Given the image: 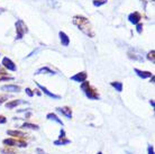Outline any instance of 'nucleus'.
Segmentation results:
<instances>
[{"label": "nucleus", "mask_w": 155, "mask_h": 154, "mask_svg": "<svg viewBox=\"0 0 155 154\" xmlns=\"http://www.w3.org/2000/svg\"><path fill=\"white\" fill-rule=\"evenodd\" d=\"M36 154H48V153L45 152L42 147H36Z\"/></svg>", "instance_id": "cd10ccee"}, {"label": "nucleus", "mask_w": 155, "mask_h": 154, "mask_svg": "<svg viewBox=\"0 0 155 154\" xmlns=\"http://www.w3.org/2000/svg\"><path fill=\"white\" fill-rule=\"evenodd\" d=\"M15 80V78L12 75H0V82H7V81Z\"/></svg>", "instance_id": "b1692460"}, {"label": "nucleus", "mask_w": 155, "mask_h": 154, "mask_svg": "<svg viewBox=\"0 0 155 154\" xmlns=\"http://www.w3.org/2000/svg\"><path fill=\"white\" fill-rule=\"evenodd\" d=\"M55 110H56L58 114H61L62 116L66 117L68 119H72V117H73V110H72V108L69 107V106L56 107V108H55Z\"/></svg>", "instance_id": "423d86ee"}, {"label": "nucleus", "mask_w": 155, "mask_h": 154, "mask_svg": "<svg viewBox=\"0 0 155 154\" xmlns=\"http://www.w3.org/2000/svg\"><path fill=\"white\" fill-rule=\"evenodd\" d=\"M128 55V59H130V60H134V61H138V62H143L144 59L140 56V55H137L135 53H132V52H128L127 53Z\"/></svg>", "instance_id": "412c9836"}, {"label": "nucleus", "mask_w": 155, "mask_h": 154, "mask_svg": "<svg viewBox=\"0 0 155 154\" xmlns=\"http://www.w3.org/2000/svg\"><path fill=\"white\" fill-rule=\"evenodd\" d=\"M140 20H142V15H140V12H133L128 15V22H129L130 24H133V25H137L138 23H140Z\"/></svg>", "instance_id": "9b49d317"}, {"label": "nucleus", "mask_w": 155, "mask_h": 154, "mask_svg": "<svg viewBox=\"0 0 155 154\" xmlns=\"http://www.w3.org/2000/svg\"><path fill=\"white\" fill-rule=\"evenodd\" d=\"M24 104H28L26 100H23V99H15V100H8L7 102H5V107L7 109H14L17 106L19 105H24Z\"/></svg>", "instance_id": "9d476101"}, {"label": "nucleus", "mask_w": 155, "mask_h": 154, "mask_svg": "<svg viewBox=\"0 0 155 154\" xmlns=\"http://www.w3.org/2000/svg\"><path fill=\"white\" fill-rule=\"evenodd\" d=\"M80 88L89 100H100V93L98 91V89L93 87L88 80L80 83Z\"/></svg>", "instance_id": "f03ea898"}, {"label": "nucleus", "mask_w": 155, "mask_h": 154, "mask_svg": "<svg viewBox=\"0 0 155 154\" xmlns=\"http://www.w3.org/2000/svg\"><path fill=\"white\" fill-rule=\"evenodd\" d=\"M71 144V139L68 137H58V139L53 141V145L55 146H63V145H68Z\"/></svg>", "instance_id": "f3484780"}, {"label": "nucleus", "mask_w": 155, "mask_h": 154, "mask_svg": "<svg viewBox=\"0 0 155 154\" xmlns=\"http://www.w3.org/2000/svg\"><path fill=\"white\" fill-rule=\"evenodd\" d=\"M7 135L10 136V137H14V139H25L28 136L27 133H25L23 131H17V129H8Z\"/></svg>", "instance_id": "6e6552de"}, {"label": "nucleus", "mask_w": 155, "mask_h": 154, "mask_svg": "<svg viewBox=\"0 0 155 154\" xmlns=\"http://www.w3.org/2000/svg\"><path fill=\"white\" fill-rule=\"evenodd\" d=\"M134 72L140 79H148V78H151L153 75V73H152L151 71H144V70H140L138 68H134Z\"/></svg>", "instance_id": "2eb2a0df"}, {"label": "nucleus", "mask_w": 155, "mask_h": 154, "mask_svg": "<svg viewBox=\"0 0 155 154\" xmlns=\"http://www.w3.org/2000/svg\"><path fill=\"white\" fill-rule=\"evenodd\" d=\"M87 79H88V73H87L85 71L78 72V73H75L74 75L70 77V80L74 81V82H78V83H82V82L87 81Z\"/></svg>", "instance_id": "1a4fd4ad"}, {"label": "nucleus", "mask_w": 155, "mask_h": 154, "mask_svg": "<svg viewBox=\"0 0 155 154\" xmlns=\"http://www.w3.org/2000/svg\"><path fill=\"white\" fill-rule=\"evenodd\" d=\"M1 90L4 91H7V92H14V93H18L21 91V87L17 85H5L1 87Z\"/></svg>", "instance_id": "f8f14e48"}, {"label": "nucleus", "mask_w": 155, "mask_h": 154, "mask_svg": "<svg viewBox=\"0 0 155 154\" xmlns=\"http://www.w3.org/2000/svg\"><path fill=\"white\" fill-rule=\"evenodd\" d=\"M150 79H151V80H150V82H151V83H154V81H155V75H154V74H153Z\"/></svg>", "instance_id": "f704fd0d"}, {"label": "nucleus", "mask_w": 155, "mask_h": 154, "mask_svg": "<svg viewBox=\"0 0 155 154\" xmlns=\"http://www.w3.org/2000/svg\"><path fill=\"white\" fill-rule=\"evenodd\" d=\"M0 75H8L7 71H6V70L0 69Z\"/></svg>", "instance_id": "2f4dec72"}, {"label": "nucleus", "mask_w": 155, "mask_h": 154, "mask_svg": "<svg viewBox=\"0 0 155 154\" xmlns=\"http://www.w3.org/2000/svg\"><path fill=\"white\" fill-rule=\"evenodd\" d=\"M6 123H7V118H6L4 115H0V125L6 124Z\"/></svg>", "instance_id": "c756f323"}, {"label": "nucleus", "mask_w": 155, "mask_h": 154, "mask_svg": "<svg viewBox=\"0 0 155 154\" xmlns=\"http://www.w3.org/2000/svg\"><path fill=\"white\" fill-rule=\"evenodd\" d=\"M8 101V96L7 95H0V106L4 105L5 102Z\"/></svg>", "instance_id": "a878e982"}, {"label": "nucleus", "mask_w": 155, "mask_h": 154, "mask_svg": "<svg viewBox=\"0 0 155 154\" xmlns=\"http://www.w3.org/2000/svg\"><path fill=\"white\" fill-rule=\"evenodd\" d=\"M152 1H155V0H152Z\"/></svg>", "instance_id": "e433bc0d"}, {"label": "nucleus", "mask_w": 155, "mask_h": 154, "mask_svg": "<svg viewBox=\"0 0 155 154\" xmlns=\"http://www.w3.org/2000/svg\"><path fill=\"white\" fill-rule=\"evenodd\" d=\"M35 75H38V74H48V75H55V74H58L55 72L54 70H52L51 68L48 66H42V68H39L35 71Z\"/></svg>", "instance_id": "4468645a"}, {"label": "nucleus", "mask_w": 155, "mask_h": 154, "mask_svg": "<svg viewBox=\"0 0 155 154\" xmlns=\"http://www.w3.org/2000/svg\"><path fill=\"white\" fill-rule=\"evenodd\" d=\"M147 154H155L154 146H153V145H148L147 146Z\"/></svg>", "instance_id": "c85d7f7f"}, {"label": "nucleus", "mask_w": 155, "mask_h": 154, "mask_svg": "<svg viewBox=\"0 0 155 154\" xmlns=\"http://www.w3.org/2000/svg\"><path fill=\"white\" fill-rule=\"evenodd\" d=\"M25 92H26V95H27L28 97H31V98H33V97L35 96V93H34V90H31V88H26V89H25Z\"/></svg>", "instance_id": "bb28decb"}, {"label": "nucleus", "mask_w": 155, "mask_h": 154, "mask_svg": "<svg viewBox=\"0 0 155 154\" xmlns=\"http://www.w3.org/2000/svg\"><path fill=\"white\" fill-rule=\"evenodd\" d=\"M136 26V32H137V34H142L143 33V27L144 25L142 23H138L137 25H135Z\"/></svg>", "instance_id": "393cba45"}, {"label": "nucleus", "mask_w": 155, "mask_h": 154, "mask_svg": "<svg viewBox=\"0 0 155 154\" xmlns=\"http://www.w3.org/2000/svg\"><path fill=\"white\" fill-rule=\"evenodd\" d=\"M29 110H31V108H26V109H19V110H17L18 112H29Z\"/></svg>", "instance_id": "7c9ffc66"}, {"label": "nucleus", "mask_w": 155, "mask_h": 154, "mask_svg": "<svg viewBox=\"0 0 155 154\" xmlns=\"http://www.w3.org/2000/svg\"><path fill=\"white\" fill-rule=\"evenodd\" d=\"M2 144L5 146L10 147H17V149H26L28 146V143L25 139H14V137H8V139H2Z\"/></svg>", "instance_id": "7ed1b4c3"}, {"label": "nucleus", "mask_w": 155, "mask_h": 154, "mask_svg": "<svg viewBox=\"0 0 155 154\" xmlns=\"http://www.w3.org/2000/svg\"><path fill=\"white\" fill-rule=\"evenodd\" d=\"M0 152L2 154H16L17 153V150H16L15 147L4 146L2 149H0Z\"/></svg>", "instance_id": "aec40b11"}, {"label": "nucleus", "mask_w": 155, "mask_h": 154, "mask_svg": "<svg viewBox=\"0 0 155 154\" xmlns=\"http://www.w3.org/2000/svg\"><path fill=\"white\" fill-rule=\"evenodd\" d=\"M16 27V41H19L25 36V34H27L28 32V27L27 25L24 23L23 19H17V22L15 23Z\"/></svg>", "instance_id": "20e7f679"}, {"label": "nucleus", "mask_w": 155, "mask_h": 154, "mask_svg": "<svg viewBox=\"0 0 155 154\" xmlns=\"http://www.w3.org/2000/svg\"><path fill=\"white\" fill-rule=\"evenodd\" d=\"M20 128H23V129H31V131H39V126L37 124L28 123V122H25L20 126Z\"/></svg>", "instance_id": "a211bd4d"}, {"label": "nucleus", "mask_w": 155, "mask_h": 154, "mask_svg": "<svg viewBox=\"0 0 155 154\" xmlns=\"http://www.w3.org/2000/svg\"><path fill=\"white\" fill-rule=\"evenodd\" d=\"M35 85H37V88H38L41 91H42V93H44V95H45V96H47L48 98H52V99H56V100L61 99V96H60V95H56V93L50 91V90H48L46 87L42 85L41 83H38V82H35Z\"/></svg>", "instance_id": "0eeeda50"}, {"label": "nucleus", "mask_w": 155, "mask_h": 154, "mask_svg": "<svg viewBox=\"0 0 155 154\" xmlns=\"http://www.w3.org/2000/svg\"><path fill=\"white\" fill-rule=\"evenodd\" d=\"M108 2V0H92V5L94 7H101Z\"/></svg>", "instance_id": "5701e85b"}, {"label": "nucleus", "mask_w": 155, "mask_h": 154, "mask_svg": "<svg viewBox=\"0 0 155 154\" xmlns=\"http://www.w3.org/2000/svg\"><path fill=\"white\" fill-rule=\"evenodd\" d=\"M46 119L47 120H51V122H54V123L58 124V125H61V126H64V122H63L60 117H58L56 114H54V112H48L46 115Z\"/></svg>", "instance_id": "dca6fc26"}, {"label": "nucleus", "mask_w": 155, "mask_h": 154, "mask_svg": "<svg viewBox=\"0 0 155 154\" xmlns=\"http://www.w3.org/2000/svg\"><path fill=\"white\" fill-rule=\"evenodd\" d=\"M34 91H36V95H37V96H42V92H41V90H39V89H35Z\"/></svg>", "instance_id": "72a5a7b5"}, {"label": "nucleus", "mask_w": 155, "mask_h": 154, "mask_svg": "<svg viewBox=\"0 0 155 154\" xmlns=\"http://www.w3.org/2000/svg\"><path fill=\"white\" fill-rule=\"evenodd\" d=\"M1 65L4 66L5 70H7V71H12V72H16L17 71V65L15 64V62L12 61V59L8 58V56L2 58Z\"/></svg>", "instance_id": "39448f33"}, {"label": "nucleus", "mask_w": 155, "mask_h": 154, "mask_svg": "<svg viewBox=\"0 0 155 154\" xmlns=\"http://www.w3.org/2000/svg\"><path fill=\"white\" fill-rule=\"evenodd\" d=\"M150 105L152 106V108H155V102H154V99H151L150 100Z\"/></svg>", "instance_id": "473e14b6"}, {"label": "nucleus", "mask_w": 155, "mask_h": 154, "mask_svg": "<svg viewBox=\"0 0 155 154\" xmlns=\"http://www.w3.org/2000/svg\"><path fill=\"white\" fill-rule=\"evenodd\" d=\"M97 154H104V153H102V152H98Z\"/></svg>", "instance_id": "c9c22d12"}, {"label": "nucleus", "mask_w": 155, "mask_h": 154, "mask_svg": "<svg viewBox=\"0 0 155 154\" xmlns=\"http://www.w3.org/2000/svg\"><path fill=\"white\" fill-rule=\"evenodd\" d=\"M72 23H73V25H75V26L78 27V29L81 31L85 36H88L90 38L96 37V33L93 31L92 25H91L90 20L88 19L85 16H82V15L73 16Z\"/></svg>", "instance_id": "f257e3e1"}, {"label": "nucleus", "mask_w": 155, "mask_h": 154, "mask_svg": "<svg viewBox=\"0 0 155 154\" xmlns=\"http://www.w3.org/2000/svg\"><path fill=\"white\" fill-rule=\"evenodd\" d=\"M58 37H60V42H61V44H62V46L64 47H68L69 45H70V37H69V35L66 34L65 32H58Z\"/></svg>", "instance_id": "ddd939ff"}, {"label": "nucleus", "mask_w": 155, "mask_h": 154, "mask_svg": "<svg viewBox=\"0 0 155 154\" xmlns=\"http://www.w3.org/2000/svg\"><path fill=\"white\" fill-rule=\"evenodd\" d=\"M110 85H111L116 91H118V92H123V89H124L123 82H120V81H111V82H110Z\"/></svg>", "instance_id": "6ab92c4d"}, {"label": "nucleus", "mask_w": 155, "mask_h": 154, "mask_svg": "<svg viewBox=\"0 0 155 154\" xmlns=\"http://www.w3.org/2000/svg\"><path fill=\"white\" fill-rule=\"evenodd\" d=\"M146 60H148V61L152 62V63H154L155 62V51L154 50H151L146 54Z\"/></svg>", "instance_id": "4be33fe9"}]
</instances>
